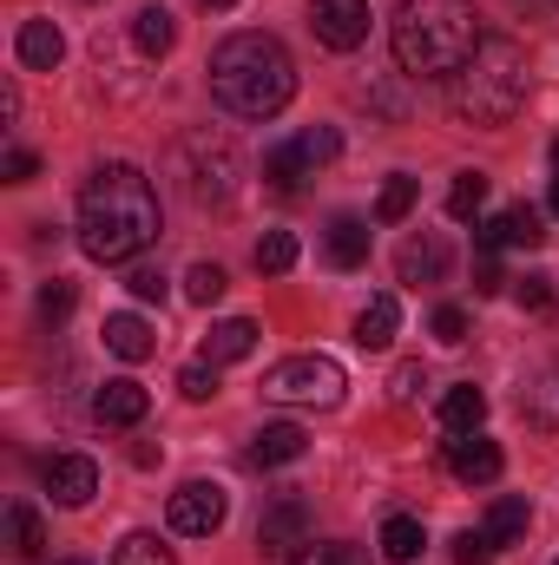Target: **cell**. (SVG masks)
Instances as JSON below:
<instances>
[{
    "label": "cell",
    "mask_w": 559,
    "mask_h": 565,
    "mask_svg": "<svg viewBox=\"0 0 559 565\" xmlns=\"http://www.w3.org/2000/svg\"><path fill=\"white\" fill-rule=\"evenodd\" d=\"M158 237V191L139 164H99L80 191V250L93 264H133Z\"/></svg>",
    "instance_id": "obj_1"
},
{
    "label": "cell",
    "mask_w": 559,
    "mask_h": 565,
    "mask_svg": "<svg viewBox=\"0 0 559 565\" xmlns=\"http://www.w3.org/2000/svg\"><path fill=\"white\" fill-rule=\"evenodd\" d=\"M211 99L238 119H277L296 99V60L277 33H231L211 53Z\"/></svg>",
    "instance_id": "obj_2"
},
{
    "label": "cell",
    "mask_w": 559,
    "mask_h": 565,
    "mask_svg": "<svg viewBox=\"0 0 559 565\" xmlns=\"http://www.w3.org/2000/svg\"><path fill=\"white\" fill-rule=\"evenodd\" d=\"M487 33L474 26L467 0H402L395 13V60L415 79H454Z\"/></svg>",
    "instance_id": "obj_3"
},
{
    "label": "cell",
    "mask_w": 559,
    "mask_h": 565,
    "mask_svg": "<svg viewBox=\"0 0 559 565\" xmlns=\"http://www.w3.org/2000/svg\"><path fill=\"white\" fill-rule=\"evenodd\" d=\"M527 86H534V73H527V46L487 33V40L474 46V60L454 73L447 106H454V119H467V126H507V119L527 106Z\"/></svg>",
    "instance_id": "obj_4"
},
{
    "label": "cell",
    "mask_w": 559,
    "mask_h": 565,
    "mask_svg": "<svg viewBox=\"0 0 559 565\" xmlns=\"http://www.w3.org/2000/svg\"><path fill=\"white\" fill-rule=\"evenodd\" d=\"M171 178H184L191 204H231L238 178H244V158H238V145L218 139V132H191L171 151Z\"/></svg>",
    "instance_id": "obj_5"
},
{
    "label": "cell",
    "mask_w": 559,
    "mask_h": 565,
    "mask_svg": "<svg viewBox=\"0 0 559 565\" xmlns=\"http://www.w3.org/2000/svg\"><path fill=\"white\" fill-rule=\"evenodd\" d=\"M342 388H349V375H342L336 355H289L264 375V395L283 402V408H336Z\"/></svg>",
    "instance_id": "obj_6"
},
{
    "label": "cell",
    "mask_w": 559,
    "mask_h": 565,
    "mask_svg": "<svg viewBox=\"0 0 559 565\" xmlns=\"http://www.w3.org/2000/svg\"><path fill=\"white\" fill-rule=\"evenodd\" d=\"M165 520H171V533H178V540H211V533L231 520V493H224L218 480H184V487L171 493Z\"/></svg>",
    "instance_id": "obj_7"
},
{
    "label": "cell",
    "mask_w": 559,
    "mask_h": 565,
    "mask_svg": "<svg viewBox=\"0 0 559 565\" xmlns=\"http://www.w3.org/2000/svg\"><path fill=\"white\" fill-rule=\"evenodd\" d=\"M309 500L303 493H283L277 507L264 513V526H257V559H296V546H309Z\"/></svg>",
    "instance_id": "obj_8"
},
{
    "label": "cell",
    "mask_w": 559,
    "mask_h": 565,
    "mask_svg": "<svg viewBox=\"0 0 559 565\" xmlns=\"http://www.w3.org/2000/svg\"><path fill=\"white\" fill-rule=\"evenodd\" d=\"M309 33L329 53H356L369 40V0H309Z\"/></svg>",
    "instance_id": "obj_9"
},
{
    "label": "cell",
    "mask_w": 559,
    "mask_h": 565,
    "mask_svg": "<svg viewBox=\"0 0 559 565\" xmlns=\"http://www.w3.org/2000/svg\"><path fill=\"white\" fill-rule=\"evenodd\" d=\"M474 237H481V250H500V244H514V250H540V244H547V224H540L534 204H514V211L474 224Z\"/></svg>",
    "instance_id": "obj_10"
},
{
    "label": "cell",
    "mask_w": 559,
    "mask_h": 565,
    "mask_svg": "<svg viewBox=\"0 0 559 565\" xmlns=\"http://www.w3.org/2000/svg\"><path fill=\"white\" fill-rule=\"evenodd\" d=\"M447 467H454L467 487H487V480H500L507 454H500L487 434H454V440H447Z\"/></svg>",
    "instance_id": "obj_11"
},
{
    "label": "cell",
    "mask_w": 559,
    "mask_h": 565,
    "mask_svg": "<svg viewBox=\"0 0 559 565\" xmlns=\"http://www.w3.org/2000/svg\"><path fill=\"white\" fill-rule=\"evenodd\" d=\"M46 493H53L60 507H86V500L99 493V467H93L86 454H60V460H46Z\"/></svg>",
    "instance_id": "obj_12"
},
{
    "label": "cell",
    "mask_w": 559,
    "mask_h": 565,
    "mask_svg": "<svg viewBox=\"0 0 559 565\" xmlns=\"http://www.w3.org/2000/svg\"><path fill=\"white\" fill-rule=\"evenodd\" d=\"M145 408H151V395H145L133 375H119V382H106V388L93 395V422L99 427H139Z\"/></svg>",
    "instance_id": "obj_13"
},
{
    "label": "cell",
    "mask_w": 559,
    "mask_h": 565,
    "mask_svg": "<svg viewBox=\"0 0 559 565\" xmlns=\"http://www.w3.org/2000/svg\"><path fill=\"white\" fill-rule=\"evenodd\" d=\"M395 270H402V282H409V289H428V282H441V277H447V244H441L434 231H421V237H409V244H402Z\"/></svg>",
    "instance_id": "obj_14"
},
{
    "label": "cell",
    "mask_w": 559,
    "mask_h": 565,
    "mask_svg": "<svg viewBox=\"0 0 559 565\" xmlns=\"http://www.w3.org/2000/svg\"><path fill=\"white\" fill-rule=\"evenodd\" d=\"M13 53H20V66H27V73H53V66L66 60V33H60L53 20H27V26H20V40H13Z\"/></svg>",
    "instance_id": "obj_15"
},
{
    "label": "cell",
    "mask_w": 559,
    "mask_h": 565,
    "mask_svg": "<svg viewBox=\"0 0 559 565\" xmlns=\"http://www.w3.org/2000/svg\"><path fill=\"white\" fill-rule=\"evenodd\" d=\"M369 244H376V231L362 217H329V231H323V250H329L336 270H362L369 264Z\"/></svg>",
    "instance_id": "obj_16"
},
{
    "label": "cell",
    "mask_w": 559,
    "mask_h": 565,
    "mask_svg": "<svg viewBox=\"0 0 559 565\" xmlns=\"http://www.w3.org/2000/svg\"><path fill=\"white\" fill-rule=\"evenodd\" d=\"M303 447H309V434L296 422H271L251 440V467H257V473H264V467H289V460H303Z\"/></svg>",
    "instance_id": "obj_17"
},
{
    "label": "cell",
    "mask_w": 559,
    "mask_h": 565,
    "mask_svg": "<svg viewBox=\"0 0 559 565\" xmlns=\"http://www.w3.org/2000/svg\"><path fill=\"white\" fill-rule=\"evenodd\" d=\"M257 349V322L251 316H224V322H211V335H204V362H244Z\"/></svg>",
    "instance_id": "obj_18"
},
{
    "label": "cell",
    "mask_w": 559,
    "mask_h": 565,
    "mask_svg": "<svg viewBox=\"0 0 559 565\" xmlns=\"http://www.w3.org/2000/svg\"><path fill=\"white\" fill-rule=\"evenodd\" d=\"M106 349H113L119 362H145V355H158V335H151L145 316L119 309V316H106Z\"/></svg>",
    "instance_id": "obj_19"
},
{
    "label": "cell",
    "mask_w": 559,
    "mask_h": 565,
    "mask_svg": "<svg viewBox=\"0 0 559 565\" xmlns=\"http://www.w3.org/2000/svg\"><path fill=\"white\" fill-rule=\"evenodd\" d=\"M520 415H527V427H540V434H559V369H540L520 388Z\"/></svg>",
    "instance_id": "obj_20"
},
{
    "label": "cell",
    "mask_w": 559,
    "mask_h": 565,
    "mask_svg": "<svg viewBox=\"0 0 559 565\" xmlns=\"http://www.w3.org/2000/svg\"><path fill=\"white\" fill-rule=\"evenodd\" d=\"M395 329H402V302L382 289V296H369V309L356 316V342L362 349H389L395 342Z\"/></svg>",
    "instance_id": "obj_21"
},
{
    "label": "cell",
    "mask_w": 559,
    "mask_h": 565,
    "mask_svg": "<svg viewBox=\"0 0 559 565\" xmlns=\"http://www.w3.org/2000/svg\"><path fill=\"white\" fill-rule=\"evenodd\" d=\"M527 526H534V507H527L520 493H500V500L487 507V526H481V533H487V540H494V553H500V546L527 540Z\"/></svg>",
    "instance_id": "obj_22"
},
{
    "label": "cell",
    "mask_w": 559,
    "mask_h": 565,
    "mask_svg": "<svg viewBox=\"0 0 559 565\" xmlns=\"http://www.w3.org/2000/svg\"><path fill=\"white\" fill-rule=\"evenodd\" d=\"M481 422H487V395H481L474 382H461V388L441 395V427H447V434H474Z\"/></svg>",
    "instance_id": "obj_23"
},
{
    "label": "cell",
    "mask_w": 559,
    "mask_h": 565,
    "mask_svg": "<svg viewBox=\"0 0 559 565\" xmlns=\"http://www.w3.org/2000/svg\"><path fill=\"white\" fill-rule=\"evenodd\" d=\"M133 40H139L145 60H165L171 40H178V20H171L165 7H139V13H133Z\"/></svg>",
    "instance_id": "obj_24"
},
{
    "label": "cell",
    "mask_w": 559,
    "mask_h": 565,
    "mask_svg": "<svg viewBox=\"0 0 559 565\" xmlns=\"http://www.w3.org/2000/svg\"><path fill=\"white\" fill-rule=\"evenodd\" d=\"M481 204H487V171H454V184H447V217L467 224V217H481Z\"/></svg>",
    "instance_id": "obj_25"
},
{
    "label": "cell",
    "mask_w": 559,
    "mask_h": 565,
    "mask_svg": "<svg viewBox=\"0 0 559 565\" xmlns=\"http://www.w3.org/2000/svg\"><path fill=\"white\" fill-rule=\"evenodd\" d=\"M7 540H13V553L20 559H40L46 553V526H40V513L20 500V507H7Z\"/></svg>",
    "instance_id": "obj_26"
},
{
    "label": "cell",
    "mask_w": 559,
    "mask_h": 565,
    "mask_svg": "<svg viewBox=\"0 0 559 565\" xmlns=\"http://www.w3.org/2000/svg\"><path fill=\"white\" fill-rule=\"evenodd\" d=\"M415 198H421V178L395 171V178L382 184V198H376V224H402V217L415 211Z\"/></svg>",
    "instance_id": "obj_27"
},
{
    "label": "cell",
    "mask_w": 559,
    "mask_h": 565,
    "mask_svg": "<svg viewBox=\"0 0 559 565\" xmlns=\"http://www.w3.org/2000/svg\"><path fill=\"white\" fill-rule=\"evenodd\" d=\"M296 151H303V164H309V178H316L323 164L342 158V132H336V126H309V132H296Z\"/></svg>",
    "instance_id": "obj_28"
},
{
    "label": "cell",
    "mask_w": 559,
    "mask_h": 565,
    "mask_svg": "<svg viewBox=\"0 0 559 565\" xmlns=\"http://www.w3.org/2000/svg\"><path fill=\"white\" fill-rule=\"evenodd\" d=\"M264 178H271L277 191H296V184L309 178V164H303L296 139H289V145H271V151H264Z\"/></svg>",
    "instance_id": "obj_29"
},
{
    "label": "cell",
    "mask_w": 559,
    "mask_h": 565,
    "mask_svg": "<svg viewBox=\"0 0 559 565\" xmlns=\"http://www.w3.org/2000/svg\"><path fill=\"white\" fill-rule=\"evenodd\" d=\"M421 546H428V540H421V520H409V513H395V520L382 526V553H389L395 565L421 559Z\"/></svg>",
    "instance_id": "obj_30"
},
{
    "label": "cell",
    "mask_w": 559,
    "mask_h": 565,
    "mask_svg": "<svg viewBox=\"0 0 559 565\" xmlns=\"http://www.w3.org/2000/svg\"><path fill=\"white\" fill-rule=\"evenodd\" d=\"M113 565H178V559H171V546H165L158 533H126L119 553H113Z\"/></svg>",
    "instance_id": "obj_31"
},
{
    "label": "cell",
    "mask_w": 559,
    "mask_h": 565,
    "mask_svg": "<svg viewBox=\"0 0 559 565\" xmlns=\"http://www.w3.org/2000/svg\"><path fill=\"white\" fill-rule=\"evenodd\" d=\"M289 565H369V559H362V546H349V540H309Z\"/></svg>",
    "instance_id": "obj_32"
},
{
    "label": "cell",
    "mask_w": 559,
    "mask_h": 565,
    "mask_svg": "<svg viewBox=\"0 0 559 565\" xmlns=\"http://www.w3.org/2000/svg\"><path fill=\"white\" fill-rule=\"evenodd\" d=\"M224 289H231V277H224L218 264H191V270H184V296H191L198 309H211V302H218Z\"/></svg>",
    "instance_id": "obj_33"
},
{
    "label": "cell",
    "mask_w": 559,
    "mask_h": 565,
    "mask_svg": "<svg viewBox=\"0 0 559 565\" xmlns=\"http://www.w3.org/2000/svg\"><path fill=\"white\" fill-rule=\"evenodd\" d=\"M289 264H296V237H289V231H264V244H257V270H264V277H283Z\"/></svg>",
    "instance_id": "obj_34"
},
{
    "label": "cell",
    "mask_w": 559,
    "mask_h": 565,
    "mask_svg": "<svg viewBox=\"0 0 559 565\" xmlns=\"http://www.w3.org/2000/svg\"><path fill=\"white\" fill-rule=\"evenodd\" d=\"M178 395H184V402H211V395H218V362H191V369L178 375Z\"/></svg>",
    "instance_id": "obj_35"
},
{
    "label": "cell",
    "mask_w": 559,
    "mask_h": 565,
    "mask_svg": "<svg viewBox=\"0 0 559 565\" xmlns=\"http://www.w3.org/2000/svg\"><path fill=\"white\" fill-rule=\"evenodd\" d=\"M421 388H428V369H421V362H402V369L389 375V402H395V408H409Z\"/></svg>",
    "instance_id": "obj_36"
},
{
    "label": "cell",
    "mask_w": 559,
    "mask_h": 565,
    "mask_svg": "<svg viewBox=\"0 0 559 565\" xmlns=\"http://www.w3.org/2000/svg\"><path fill=\"white\" fill-rule=\"evenodd\" d=\"M520 302H527V309H534V316H553V277H547V270H534V277H520Z\"/></svg>",
    "instance_id": "obj_37"
},
{
    "label": "cell",
    "mask_w": 559,
    "mask_h": 565,
    "mask_svg": "<svg viewBox=\"0 0 559 565\" xmlns=\"http://www.w3.org/2000/svg\"><path fill=\"white\" fill-rule=\"evenodd\" d=\"M428 329H434V342H447V349H454V342H467V316H461V309H454V302H441V309H434V322H428Z\"/></svg>",
    "instance_id": "obj_38"
},
{
    "label": "cell",
    "mask_w": 559,
    "mask_h": 565,
    "mask_svg": "<svg viewBox=\"0 0 559 565\" xmlns=\"http://www.w3.org/2000/svg\"><path fill=\"white\" fill-rule=\"evenodd\" d=\"M40 316H46V322H66V316H73V282H46V289H40Z\"/></svg>",
    "instance_id": "obj_39"
},
{
    "label": "cell",
    "mask_w": 559,
    "mask_h": 565,
    "mask_svg": "<svg viewBox=\"0 0 559 565\" xmlns=\"http://www.w3.org/2000/svg\"><path fill=\"white\" fill-rule=\"evenodd\" d=\"M126 289H133L139 302H165V289H171V282H165V270H151V264H139V270L126 277Z\"/></svg>",
    "instance_id": "obj_40"
},
{
    "label": "cell",
    "mask_w": 559,
    "mask_h": 565,
    "mask_svg": "<svg viewBox=\"0 0 559 565\" xmlns=\"http://www.w3.org/2000/svg\"><path fill=\"white\" fill-rule=\"evenodd\" d=\"M494 559V540H487V533H461V540H454V565H487Z\"/></svg>",
    "instance_id": "obj_41"
},
{
    "label": "cell",
    "mask_w": 559,
    "mask_h": 565,
    "mask_svg": "<svg viewBox=\"0 0 559 565\" xmlns=\"http://www.w3.org/2000/svg\"><path fill=\"white\" fill-rule=\"evenodd\" d=\"M0 171H7V184H27V178L40 171V158H33V151H7V158H0Z\"/></svg>",
    "instance_id": "obj_42"
},
{
    "label": "cell",
    "mask_w": 559,
    "mask_h": 565,
    "mask_svg": "<svg viewBox=\"0 0 559 565\" xmlns=\"http://www.w3.org/2000/svg\"><path fill=\"white\" fill-rule=\"evenodd\" d=\"M500 264H494V257H481V270H474V289H481V296H494V289H500Z\"/></svg>",
    "instance_id": "obj_43"
},
{
    "label": "cell",
    "mask_w": 559,
    "mask_h": 565,
    "mask_svg": "<svg viewBox=\"0 0 559 565\" xmlns=\"http://www.w3.org/2000/svg\"><path fill=\"white\" fill-rule=\"evenodd\" d=\"M204 7H211V13H231V7H238V0H204Z\"/></svg>",
    "instance_id": "obj_44"
},
{
    "label": "cell",
    "mask_w": 559,
    "mask_h": 565,
    "mask_svg": "<svg viewBox=\"0 0 559 565\" xmlns=\"http://www.w3.org/2000/svg\"><path fill=\"white\" fill-rule=\"evenodd\" d=\"M547 211H553V217H559V178H553V198H547Z\"/></svg>",
    "instance_id": "obj_45"
},
{
    "label": "cell",
    "mask_w": 559,
    "mask_h": 565,
    "mask_svg": "<svg viewBox=\"0 0 559 565\" xmlns=\"http://www.w3.org/2000/svg\"><path fill=\"white\" fill-rule=\"evenodd\" d=\"M553 164H559V145H553Z\"/></svg>",
    "instance_id": "obj_46"
},
{
    "label": "cell",
    "mask_w": 559,
    "mask_h": 565,
    "mask_svg": "<svg viewBox=\"0 0 559 565\" xmlns=\"http://www.w3.org/2000/svg\"><path fill=\"white\" fill-rule=\"evenodd\" d=\"M66 565H86V559H66Z\"/></svg>",
    "instance_id": "obj_47"
},
{
    "label": "cell",
    "mask_w": 559,
    "mask_h": 565,
    "mask_svg": "<svg viewBox=\"0 0 559 565\" xmlns=\"http://www.w3.org/2000/svg\"><path fill=\"white\" fill-rule=\"evenodd\" d=\"M553 7H559V0H553Z\"/></svg>",
    "instance_id": "obj_48"
},
{
    "label": "cell",
    "mask_w": 559,
    "mask_h": 565,
    "mask_svg": "<svg viewBox=\"0 0 559 565\" xmlns=\"http://www.w3.org/2000/svg\"><path fill=\"white\" fill-rule=\"evenodd\" d=\"M553 565H559V559H553Z\"/></svg>",
    "instance_id": "obj_49"
}]
</instances>
